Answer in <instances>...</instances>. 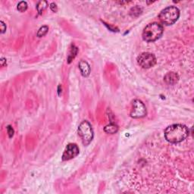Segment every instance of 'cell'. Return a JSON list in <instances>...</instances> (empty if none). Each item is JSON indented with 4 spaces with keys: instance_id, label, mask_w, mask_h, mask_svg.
Wrapping results in <instances>:
<instances>
[{
    "instance_id": "1",
    "label": "cell",
    "mask_w": 194,
    "mask_h": 194,
    "mask_svg": "<svg viewBox=\"0 0 194 194\" xmlns=\"http://www.w3.org/2000/svg\"><path fill=\"white\" fill-rule=\"evenodd\" d=\"M189 129L184 124H172L165 130V137L171 143H178L183 141L189 135Z\"/></svg>"
},
{
    "instance_id": "2",
    "label": "cell",
    "mask_w": 194,
    "mask_h": 194,
    "mask_svg": "<svg viewBox=\"0 0 194 194\" xmlns=\"http://www.w3.org/2000/svg\"><path fill=\"white\" fill-rule=\"evenodd\" d=\"M163 34V27L157 22L150 23L143 31V39L146 42H154L159 40Z\"/></svg>"
},
{
    "instance_id": "3",
    "label": "cell",
    "mask_w": 194,
    "mask_h": 194,
    "mask_svg": "<svg viewBox=\"0 0 194 194\" xmlns=\"http://www.w3.org/2000/svg\"><path fill=\"white\" fill-rule=\"evenodd\" d=\"M180 17V11L177 7L169 6L162 10L159 15L161 22L165 25L175 24Z\"/></svg>"
},
{
    "instance_id": "4",
    "label": "cell",
    "mask_w": 194,
    "mask_h": 194,
    "mask_svg": "<svg viewBox=\"0 0 194 194\" xmlns=\"http://www.w3.org/2000/svg\"><path fill=\"white\" fill-rule=\"evenodd\" d=\"M78 134L81 137L84 145L87 146L90 144L93 138V131L91 124L87 121L82 122L78 127Z\"/></svg>"
},
{
    "instance_id": "5",
    "label": "cell",
    "mask_w": 194,
    "mask_h": 194,
    "mask_svg": "<svg viewBox=\"0 0 194 194\" xmlns=\"http://www.w3.org/2000/svg\"><path fill=\"white\" fill-rule=\"evenodd\" d=\"M138 64L143 68H150L156 64V58L150 52H143L137 57Z\"/></svg>"
},
{
    "instance_id": "6",
    "label": "cell",
    "mask_w": 194,
    "mask_h": 194,
    "mask_svg": "<svg viewBox=\"0 0 194 194\" xmlns=\"http://www.w3.org/2000/svg\"><path fill=\"white\" fill-rule=\"evenodd\" d=\"M146 108L142 101L135 100L132 103V109L130 116L133 118H140L146 115Z\"/></svg>"
},
{
    "instance_id": "7",
    "label": "cell",
    "mask_w": 194,
    "mask_h": 194,
    "mask_svg": "<svg viewBox=\"0 0 194 194\" xmlns=\"http://www.w3.org/2000/svg\"><path fill=\"white\" fill-rule=\"evenodd\" d=\"M79 154V148L74 143H70L66 146L62 155V160L67 161L74 159Z\"/></svg>"
},
{
    "instance_id": "8",
    "label": "cell",
    "mask_w": 194,
    "mask_h": 194,
    "mask_svg": "<svg viewBox=\"0 0 194 194\" xmlns=\"http://www.w3.org/2000/svg\"><path fill=\"white\" fill-rule=\"evenodd\" d=\"M178 80H179V76H178V74H176L175 72L168 73L164 77V80L169 85H174V84H177Z\"/></svg>"
},
{
    "instance_id": "9",
    "label": "cell",
    "mask_w": 194,
    "mask_h": 194,
    "mask_svg": "<svg viewBox=\"0 0 194 194\" xmlns=\"http://www.w3.org/2000/svg\"><path fill=\"white\" fill-rule=\"evenodd\" d=\"M79 68L80 70L82 75L84 77H88L90 74V64L84 60H80L78 64Z\"/></svg>"
},
{
    "instance_id": "10",
    "label": "cell",
    "mask_w": 194,
    "mask_h": 194,
    "mask_svg": "<svg viewBox=\"0 0 194 194\" xmlns=\"http://www.w3.org/2000/svg\"><path fill=\"white\" fill-rule=\"evenodd\" d=\"M104 130L106 133H109V134H114V133H116L118 130V125H116L115 124H110L109 125L106 126L104 128Z\"/></svg>"
},
{
    "instance_id": "11",
    "label": "cell",
    "mask_w": 194,
    "mask_h": 194,
    "mask_svg": "<svg viewBox=\"0 0 194 194\" xmlns=\"http://www.w3.org/2000/svg\"><path fill=\"white\" fill-rule=\"evenodd\" d=\"M77 51H78V49H77V47H75L74 45H73L72 47H71V50H70L68 57H67V61H68V63H71V61L75 58L76 55L77 54Z\"/></svg>"
},
{
    "instance_id": "12",
    "label": "cell",
    "mask_w": 194,
    "mask_h": 194,
    "mask_svg": "<svg viewBox=\"0 0 194 194\" xmlns=\"http://www.w3.org/2000/svg\"><path fill=\"white\" fill-rule=\"evenodd\" d=\"M47 6H48V3H47L46 1H40L37 4V9L40 14H42L43 11L47 8Z\"/></svg>"
},
{
    "instance_id": "13",
    "label": "cell",
    "mask_w": 194,
    "mask_h": 194,
    "mask_svg": "<svg viewBox=\"0 0 194 194\" xmlns=\"http://www.w3.org/2000/svg\"><path fill=\"white\" fill-rule=\"evenodd\" d=\"M49 31V27L47 26H43L39 29L38 32H37V37H44L46 34H47Z\"/></svg>"
},
{
    "instance_id": "14",
    "label": "cell",
    "mask_w": 194,
    "mask_h": 194,
    "mask_svg": "<svg viewBox=\"0 0 194 194\" xmlns=\"http://www.w3.org/2000/svg\"><path fill=\"white\" fill-rule=\"evenodd\" d=\"M142 12V9L140 8V7L136 5V6L133 7V8H131L130 10V15L132 16H138L139 15H140Z\"/></svg>"
},
{
    "instance_id": "15",
    "label": "cell",
    "mask_w": 194,
    "mask_h": 194,
    "mask_svg": "<svg viewBox=\"0 0 194 194\" xmlns=\"http://www.w3.org/2000/svg\"><path fill=\"white\" fill-rule=\"evenodd\" d=\"M18 10L21 12H24L27 9V3L24 1H22V2H20L18 4Z\"/></svg>"
},
{
    "instance_id": "16",
    "label": "cell",
    "mask_w": 194,
    "mask_h": 194,
    "mask_svg": "<svg viewBox=\"0 0 194 194\" xmlns=\"http://www.w3.org/2000/svg\"><path fill=\"white\" fill-rule=\"evenodd\" d=\"M7 131H8V136H9V137L10 138L12 137L13 135H14V130H13V128L10 125H8V127H7Z\"/></svg>"
},
{
    "instance_id": "17",
    "label": "cell",
    "mask_w": 194,
    "mask_h": 194,
    "mask_svg": "<svg viewBox=\"0 0 194 194\" xmlns=\"http://www.w3.org/2000/svg\"><path fill=\"white\" fill-rule=\"evenodd\" d=\"M50 9L53 11V12H56L58 11V8H57V5L54 2L50 4Z\"/></svg>"
},
{
    "instance_id": "18",
    "label": "cell",
    "mask_w": 194,
    "mask_h": 194,
    "mask_svg": "<svg viewBox=\"0 0 194 194\" xmlns=\"http://www.w3.org/2000/svg\"><path fill=\"white\" fill-rule=\"evenodd\" d=\"M0 26H1V33L3 34L6 31V25L4 24L3 21H0Z\"/></svg>"
},
{
    "instance_id": "19",
    "label": "cell",
    "mask_w": 194,
    "mask_h": 194,
    "mask_svg": "<svg viewBox=\"0 0 194 194\" xmlns=\"http://www.w3.org/2000/svg\"><path fill=\"white\" fill-rule=\"evenodd\" d=\"M6 62V59H5V58H1V65L2 66H4V62Z\"/></svg>"
},
{
    "instance_id": "20",
    "label": "cell",
    "mask_w": 194,
    "mask_h": 194,
    "mask_svg": "<svg viewBox=\"0 0 194 194\" xmlns=\"http://www.w3.org/2000/svg\"><path fill=\"white\" fill-rule=\"evenodd\" d=\"M60 87H61V86H58V95L61 94V93H60Z\"/></svg>"
}]
</instances>
